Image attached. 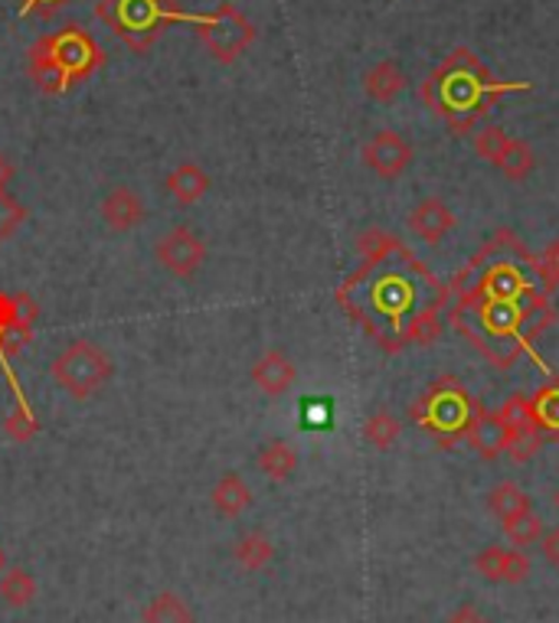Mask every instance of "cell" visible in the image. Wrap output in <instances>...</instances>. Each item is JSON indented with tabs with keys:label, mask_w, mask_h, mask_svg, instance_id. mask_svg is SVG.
<instances>
[{
	"label": "cell",
	"mask_w": 559,
	"mask_h": 623,
	"mask_svg": "<svg viewBox=\"0 0 559 623\" xmlns=\"http://www.w3.org/2000/svg\"><path fill=\"white\" fill-rule=\"evenodd\" d=\"M475 572L488 581L498 585H521L531 575V558L521 549H501V545H488L484 552H478L475 558Z\"/></svg>",
	"instance_id": "obj_9"
},
{
	"label": "cell",
	"mask_w": 559,
	"mask_h": 623,
	"mask_svg": "<svg viewBox=\"0 0 559 623\" xmlns=\"http://www.w3.org/2000/svg\"><path fill=\"white\" fill-rule=\"evenodd\" d=\"M364 438L376 451H389L399 441V422L392 418V412H386V408L373 412L367 425H364Z\"/></svg>",
	"instance_id": "obj_24"
},
{
	"label": "cell",
	"mask_w": 559,
	"mask_h": 623,
	"mask_svg": "<svg viewBox=\"0 0 559 623\" xmlns=\"http://www.w3.org/2000/svg\"><path fill=\"white\" fill-rule=\"evenodd\" d=\"M105 66V53L82 26H62L39 36L26 53V72L46 95H62Z\"/></svg>",
	"instance_id": "obj_2"
},
{
	"label": "cell",
	"mask_w": 559,
	"mask_h": 623,
	"mask_svg": "<svg viewBox=\"0 0 559 623\" xmlns=\"http://www.w3.org/2000/svg\"><path fill=\"white\" fill-rule=\"evenodd\" d=\"M99 212H102V219H105V226H109L112 232H132V229H138V226L145 222V216H148L145 199H141L132 186H115V189L102 199Z\"/></svg>",
	"instance_id": "obj_10"
},
{
	"label": "cell",
	"mask_w": 559,
	"mask_h": 623,
	"mask_svg": "<svg viewBox=\"0 0 559 623\" xmlns=\"http://www.w3.org/2000/svg\"><path fill=\"white\" fill-rule=\"evenodd\" d=\"M3 431L13 438V441H30L36 435V422L30 418V412H16L3 422Z\"/></svg>",
	"instance_id": "obj_29"
},
{
	"label": "cell",
	"mask_w": 559,
	"mask_h": 623,
	"mask_svg": "<svg viewBox=\"0 0 559 623\" xmlns=\"http://www.w3.org/2000/svg\"><path fill=\"white\" fill-rule=\"evenodd\" d=\"M357 249H361V255L367 262H386L389 252H399V242L389 232H383V229H367V232H361Z\"/></svg>",
	"instance_id": "obj_26"
},
{
	"label": "cell",
	"mask_w": 559,
	"mask_h": 623,
	"mask_svg": "<svg viewBox=\"0 0 559 623\" xmlns=\"http://www.w3.org/2000/svg\"><path fill=\"white\" fill-rule=\"evenodd\" d=\"M49 376L72 395L89 399L112 379V356L92 339H72L49 366Z\"/></svg>",
	"instance_id": "obj_5"
},
{
	"label": "cell",
	"mask_w": 559,
	"mask_h": 623,
	"mask_svg": "<svg viewBox=\"0 0 559 623\" xmlns=\"http://www.w3.org/2000/svg\"><path fill=\"white\" fill-rule=\"evenodd\" d=\"M155 258L174 275V278H193L199 268H203V262H206V245H203V239L193 232V229H186V226H178V229H171L158 245H155Z\"/></svg>",
	"instance_id": "obj_6"
},
{
	"label": "cell",
	"mask_w": 559,
	"mask_h": 623,
	"mask_svg": "<svg viewBox=\"0 0 559 623\" xmlns=\"http://www.w3.org/2000/svg\"><path fill=\"white\" fill-rule=\"evenodd\" d=\"M534 412H537V422L544 428L559 431V389H544L534 402Z\"/></svg>",
	"instance_id": "obj_28"
},
{
	"label": "cell",
	"mask_w": 559,
	"mask_h": 623,
	"mask_svg": "<svg viewBox=\"0 0 559 623\" xmlns=\"http://www.w3.org/2000/svg\"><path fill=\"white\" fill-rule=\"evenodd\" d=\"M232 558H236L246 572H262V568L275 558V545H272L262 532H246V535L232 545Z\"/></svg>",
	"instance_id": "obj_19"
},
{
	"label": "cell",
	"mask_w": 559,
	"mask_h": 623,
	"mask_svg": "<svg viewBox=\"0 0 559 623\" xmlns=\"http://www.w3.org/2000/svg\"><path fill=\"white\" fill-rule=\"evenodd\" d=\"M190 23L196 26V36L206 46V53L216 62H223V66L236 62L255 43L252 20L239 7H232V3H219L209 13H193Z\"/></svg>",
	"instance_id": "obj_4"
},
{
	"label": "cell",
	"mask_w": 559,
	"mask_h": 623,
	"mask_svg": "<svg viewBox=\"0 0 559 623\" xmlns=\"http://www.w3.org/2000/svg\"><path fill=\"white\" fill-rule=\"evenodd\" d=\"M540 552H544V558H547L554 568H559V526H554V529L544 532V539H540Z\"/></svg>",
	"instance_id": "obj_32"
},
{
	"label": "cell",
	"mask_w": 559,
	"mask_h": 623,
	"mask_svg": "<svg viewBox=\"0 0 559 623\" xmlns=\"http://www.w3.org/2000/svg\"><path fill=\"white\" fill-rule=\"evenodd\" d=\"M209 499H213V506H216L219 516L236 519V516H242V512L252 506V489H249V483L242 480V473H223V476L216 480Z\"/></svg>",
	"instance_id": "obj_15"
},
{
	"label": "cell",
	"mask_w": 559,
	"mask_h": 623,
	"mask_svg": "<svg viewBox=\"0 0 559 623\" xmlns=\"http://www.w3.org/2000/svg\"><path fill=\"white\" fill-rule=\"evenodd\" d=\"M361 157L379 180H396L412 163V145L399 131H376L370 141L364 145Z\"/></svg>",
	"instance_id": "obj_8"
},
{
	"label": "cell",
	"mask_w": 559,
	"mask_h": 623,
	"mask_svg": "<svg viewBox=\"0 0 559 623\" xmlns=\"http://www.w3.org/2000/svg\"><path fill=\"white\" fill-rule=\"evenodd\" d=\"M69 0H20V13L23 16H39V20H49L56 10H62Z\"/></svg>",
	"instance_id": "obj_31"
},
{
	"label": "cell",
	"mask_w": 559,
	"mask_h": 623,
	"mask_svg": "<svg viewBox=\"0 0 559 623\" xmlns=\"http://www.w3.org/2000/svg\"><path fill=\"white\" fill-rule=\"evenodd\" d=\"M402 89H406V76L392 59H383V62H376L364 72V92L379 105L392 102Z\"/></svg>",
	"instance_id": "obj_16"
},
{
	"label": "cell",
	"mask_w": 559,
	"mask_h": 623,
	"mask_svg": "<svg viewBox=\"0 0 559 623\" xmlns=\"http://www.w3.org/2000/svg\"><path fill=\"white\" fill-rule=\"evenodd\" d=\"M3 568H7V552H3V545H0V575H3Z\"/></svg>",
	"instance_id": "obj_35"
},
{
	"label": "cell",
	"mask_w": 559,
	"mask_h": 623,
	"mask_svg": "<svg viewBox=\"0 0 559 623\" xmlns=\"http://www.w3.org/2000/svg\"><path fill=\"white\" fill-rule=\"evenodd\" d=\"M95 16L132 53L145 56L171 23L190 20L193 13H184V10L171 7V0H99L95 3Z\"/></svg>",
	"instance_id": "obj_3"
},
{
	"label": "cell",
	"mask_w": 559,
	"mask_h": 623,
	"mask_svg": "<svg viewBox=\"0 0 559 623\" xmlns=\"http://www.w3.org/2000/svg\"><path fill=\"white\" fill-rule=\"evenodd\" d=\"M468 441H471V448L481 454V458H498V454H504L507 451V445H511V431H507V425H504V418L501 415H494V412H481L471 425H468Z\"/></svg>",
	"instance_id": "obj_13"
},
{
	"label": "cell",
	"mask_w": 559,
	"mask_h": 623,
	"mask_svg": "<svg viewBox=\"0 0 559 623\" xmlns=\"http://www.w3.org/2000/svg\"><path fill=\"white\" fill-rule=\"evenodd\" d=\"M448 623H488V618H484V614H478V608H475V604H461V608L448 618Z\"/></svg>",
	"instance_id": "obj_33"
},
{
	"label": "cell",
	"mask_w": 559,
	"mask_h": 623,
	"mask_svg": "<svg viewBox=\"0 0 559 623\" xmlns=\"http://www.w3.org/2000/svg\"><path fill=\"white\" fill-rule=\"evenodd\" d=\"M0 598L7 608H30L36 601V578L26 568H3L0 575Z\"/></svg>",
	"instance_id": "obj_18"
},
{
	"label": "cell",
	"mask_w": 559,
	"mask_h": 623,
	"mask_svg": "<svg viewBox=\"0 0 559 623\" xmlns=\"http://www.w3.org/2000/svg\"><path fill=\"white\" fill-rule=\"evenodd\" d=\"M255 464L259 470L269 476V480H275V483H282V480H288L295 470H298V454H295V448L288 445V441H269L262 451H259V458H255Z\"/></svg>",
	"instance_id": "obj_17"
},
{
	"label": "cell",
	"mask_w": 559,
	"mask_h": 623,
	"mask_svg": "<svg viewBox=\"0 0 559 623\" xmlns=\"http://www.w3.org/2000/svg\"><path fill=\"white\" fill-rule=\"evenodd\" d=\"M488 509H491L498 519H511V516H521V512L531 509V496H527L517 483L504 480V483H498V486L488 493Z\"/></svg>",
	"instance_id": "obj_21"
},
{
	"label": "cell",
	"mask_w": 559,
	"mask_h": 623,
	"mask_svg": "<svg viewBox=\"0 0 559 623\" xmlns=\"http://www.w3.org/2000/svg\"><path fill=\"white\" fill-rule=\"evenodd\" d=\"M507 148H511V135L507 131H501L498 125H484L478 135H475V151L481 160H488V163H501V157L507 154Z\"/></svg>",
	"instance_id": "obj_25"
},
{
	"label": "cell",
	"mask_w": 559,
	"mask_h": 623,
	"mask_svg": "<svg viewBox=\"0 0 559 623\" xmlns=\"http://www.w3.org/2000/svg\"><path fill=\"white\" fill-rule=\"evenodd\" d=\"M507 89H527V85H494L491 72L478 62L471 49H455L422 85V102L445 115L458 135V128H468L481 108H488L491 95H501Z\"/></svg>",
	"instance_id": "obj_1"
},
{
	"label": "cell",
	"mask_w": 559,
	"mask_h": 623,
	"mask_svg": "<svg viewBox=\"0 0 559 623\" xmlns=\"http://www.w3.org/2000/svg\"><path fill=\"white\" fill-rule=\"evenodd\" d=\"M537 272H540V278L547 281V288H557L559 285V242H554V245L540 255Z\"/></svg>",
	"instance_id": "obj_30"
},
{
	"label": "cell",
	"mask_w": 559,
	"mask_h": 623,
	"mask_svg": "<svg viewBox=\"0 0 559 623\" xmlns=\"http://www.w3.org/2000/svg\"><path fill=\"white\" fill-rule=\"evenodd\" d=\"M501 532L511 539V545L524 549V545L540 542V539H544V532H547V526H544V519H540L534 509H527V512H521V516L501 519Z\"/></svg>",
	"instance_id": "obj_22"
},
{
	"label": "cell",
	"mask_w": 559,
	"mask_h": 623,
	"mask_svg": "<svg viewBox=\"0 0 559 623\" xmlns=\"http://www.w3.org/2000/svg\"><path fill=\"white\" fill-rule=\"evenodd\" d=\"M13 173H16V166H13V160L7 154H0V193L13 183Z\"/></svg>",
	"instance_id": "obj_34"
},
{
	"label": "cell",
	"mask_w": 559,
	"mask_h": 623,
	"mask_svg": "<svg viewBox=\"0 0 559 623\" xmlns=\"http://www.w3.org/2000/svg\"><path fill=\"white\" fill-rule=\"evenodd\" d=\"M209 173L199 166V163H193V160H184L181 166H174L171 173H168V180H164V186H168V193L181 203V206H193V203H199L203 196H206V189H209Z\"/></svg>",
	"instance_id": "obj_14"
},
{
	"label": "cell",
	"mask_w": 559,
	"mask_h": 623,
	"mask_svg": "<svg viewBox=\"0 0 559 623\" xmlns=\"http://www.w3.org/2000/svg\"><path fill=\"white\" fill-rule=\"evenodd\" d=\"M511 431V458L514 461H531L537 451H540V422H537V412H534V402L527 399H511L501 412H498Z\"/></svg>",
	"instance_id": "obj_7"
},
{
	"label": "cell",
	"mask_w": 559,
	"mask_h": 623,
	"mask_svg": "<svg viewBox=\"0 0 559 623\" xmlns=\"http://www.w3.org/2000/svg\"><path fill=\"white\" fill-rule=\"evenodd\" d=\"M145 623H193V611L184 604V598H178L174 591H161L148 601V608L141 611Z\"/></svg>",
	"instance_id": "obj_20"
},
{
	"label": "cell",
	"mask_w": 559,
	"mask_h": 623,
	"mask_svg": "<svg viewBox=\"0 0 559 623\" xmlns=\"http://www.w3.org/2000/svg\"><path fill=\"white\" fill-rule=\"evenodd\" d=\"M295 379H298V369H295V362H292L282 349L262 353V356L255 359V366H252V382H255V389L265 392L269 399L285 395V392L295 385Z\"/></svg>",
	"instance_id": "obj_11"
},
{
	"label": "cell",
	"mask_w": 559,
	"mask_h": 623,
	"mask_svg": "<svg viewBox=\"0 0 559 623\" xmlns=\"http://www.w3.org/2000/svg\"><path fill=\"white\" fill-rule=\"evenodd\" d=\"M534 166H537V154H534V148H531L527 141H514V138H511V148H507V154L501 157L498 170H501L507 180L524 183V180L534 173Z\"/></svg>",
	"instance_id": "obj_23"
},
{
	"label": "cell",
	"mask_w": 559,
	"mask_h": 623,
	"mask_svg": "<svg viewBox=\"0 0 559 623\" xmlns=\"http://www.w3.org/2000/svg\"><path fill=\"white\" fill-rule=\"evenodd\" d=\"M554 506H557V509H559V486H557V489H554Z\"/></svg>",
	"instance_id": "obj_36"
},
{
	"label": "cell",
	"mask_w": 559,
	"mask_h": 623,
	"mask_svg": "<svg viewBox=\"0 0 559 623\" xmlns=\"http://www.w3.org/2000/svg\"><path fill=\"white\" fill-rule=\"evenodd\" d=\"M409 229L412 235H419L425 245H438L452 229H455V216L445 206V199L429 196L422 203H415V209L409 212Z\"/></svg>",
	"instance_id": "obj_12"
},
{
	"label": "cell",
	"mask_w": 559,
	"mask_h": 623,
	"mask_svg": "<svg viewBox=\"0 0 559 623\" xmlns=\"http://www.w3.org/2000/svg\"><path fill=\"white\" fill-rule=\"evenodd\" d=\"M23 222H26V209H23V203L13 199V196L3 189V193H0V242L10 239Z\"/></svg>",
	"instance_id": "obj_27"
}]
</instances>
